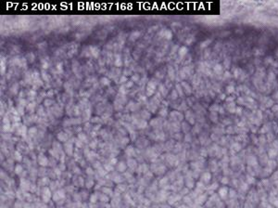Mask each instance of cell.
<instances>
[{
	"instance_id": "cell-1",
	"label": "cell",
	"mask_w": 278,
	"mask_h": 208,
	"mask_svg": "<svg viewBox=\"0 0 278 208\" xmlns=\"http://www.w3.org/2000/svg\"><path fill=\"white\" fill-rule=\"evenodd\" d=\"M21 171H22V167H21V166H17V167H16V172H17V173H20Z\"/></svg>"
},
{
	"instance_id": "cell-2",
	"label": "cell",
	"mask_w": 278,
	"mask_h": 208,
	"mask_svg": "<svg viewBox=\"0 0 278 208\" xmlns=\"http://www.w3.org/2000/svg\"><path fill=\"white\" fill-rule=\"evenodd\" d=\"M91 200H92V202H95V195L92 196V197H91Z\"/></svg>"
}]
</instances>
